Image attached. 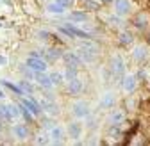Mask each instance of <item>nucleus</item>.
Segmentation results:
<instances>
[{
    "instance_id": "obj_1",
    "label": "nucleus",
    "mask_w": 150,
    "mask_h": 146,
    "mask_svg": "<svg viewBox=\"0 0 150 146\" xmlns=\"http://www.w3.org/2000/svg\"><path fill=\"white\" fill-rule=\"evenodd\" d=\"M32 71H45L47 69V62L40 57V55H38V53L36 52H32L30 53V57L27 59V62H25Z\"/></svg>"
},
{
    "instance_id": "obj_2",
    "label": "nucleus",
    "mask_w": 150,
    "mask_h": 146,
    "mask_svg": "<svg viewBox=\"0 0 150 146\" xmlns=\"http://www.w3.org/2000/svg\"><path fill=\"white\" fill-rule=\"evenodd\" d=\"M123 69H125V64H123V59L120 55H115L111 61V71H112V77L116 80H120L123 77Z\"/></svg>"
},
{
    "instance_id": "obj_3",
    "label": "nucleus",
    "mask_w": 150,
    "mask_h": 146,
    "mask_svg": "<svg viewBox=\"0 0 150 146\" xmlns=\"http://www.w3.org/2000/svg\"><path fill=\"white\" fill-rule=\"evenodd\" d=\"M36 82L41 87H45V89H52V86H54L52 77H48L45 71H36Z\"/></svg>"
},
{
    "instance_id": "obj_4",
    "label": "nucleus",
    "mask_w": 150,
    "mask_h": 146,
    "mask_svg": "<svg viewBox=\"0 0 150 146\" xmlns=\"http://www.w3.org/2000/svg\"><path fill=\"white\" fill-rule=\"evenodd\" d=\"M73 114L77 118H88L89 116V109L86 102H75L73 103Z\"/></svg>"
},
{
    "instance_id": "obj_5",
    "label": "nucleus",
    "mask_w": 150,
    "mask_h": 146,
    "mask_svg": "<svg viewBox=\"0 0 150 146\" xmlns=\"http://www.w3.org/2000/svg\"><path fill=\"white\" fill-rule=\"evenodd\" d=\"M68 91H70V95H79L82 91V80L79 77L68 80Z\"/></svg>"
},
{
    "instance_id": "obj_6",
    "label": "nucleus",
    "mask_w": 150,
    "mask_h": 146,
    "mask_svg": "<svg viewBox=\"0 0 150 146\" xmlns=\"http://www.w3.org/2000/svg\"><path fill=\"white\" fill-rule=\"evenodd\" d=\"M115 9H116L118 16H125L129 13V9H130L129 0H116V2H115Z\"/></svg>"
},
{
    "instance_id": "obj_7",
    "label": "nucleus",
    "mask_w": 150,
    "mask_h": 146,
    "mask_svg": "<svg viewBox=\"0 0 150 146\" xmlns=\"http://www.w3.org/2000/svg\"><path fill=\"white\" fill-rule=\"evenodd\" d=\"M68 134H70V137H73V139H79L81 134H82V123H77V121L70 123V125H68Z\"/></svg>"
},
{
    "instance_id": "obj_8",
    "label": "nucleus",
    "mask_w": 150,
    "mask_h": 146,
    "mask_svg": "<svg viewBox=\"0 0 150 146\" xmlns=\"http://www.w3.org/2000/svg\"><path fill=\"white\" fill-rule=\"evenodd\" d=\"M2 109H4V116H6L7 119H14V118H16L18 114H22L20 111H18V109H20V107L16 109V107H14V105H11V103H9V105H4Z\"/></svg>"
},
{
    "instance_id": "obj_9",
    "label": "nucleus",
    "mask_w": 150,
    "mask_h": 146,
    "mask_svg": "<svg viewBox=\"0 0 150 146\" xmlns=\"http://www.w3.org/2000/svg\"><path fill=\"white\" fill-rule=\"evenodd\" d=\"M13 134H14L16 139H25L29 135V130H27L25 125H14L13 126Z\"/></svg>"
},
{
    "instance_id": "obj_10",
    "label": "nucleus",
    "mask_w": 150,
    "mask_h": 146,
    "mask_svg": "<svg viewBox=\"0 0 150 146\" xmlns=\"http://www.w3.org/2000/svg\"><path fill=\"white\" fill-rule=\"evenodd\" d=\"M22 103L29 109V111H30L34 116H36V114H40V111H41V109H40V103H36V102H34V100H30V98H23V100H22Z\"/></svg>"
},
{
    "instance_id": "obj_11",
    "label": "nucleus",
    "mask_w": 150,
    "mask_h": 146,
    "mask_svg": "<svg viewBox=\"0 0 150 146\" xmlns=\"http://www.w3.org/2000/svg\"><path fill=\"white\" fill-rule=\"evenodd\" d=\"M64 61H66V66H79L82 59L79 57V53H71V52H68L66 55H64Z\"/></svg>"
},
{
    "instance_id": "obj_12",
    "label": "nucleus",
    "mask_w": 150,
    "mask_h": 146,
    "mask_svg": "<svg viewBox=\"0 0 150 146\" xmlns=\"http://www.w3.org/2000/svg\"><path fill=\"white\" fill-rule=\"evenodd\" d=\"M50 137H52L54 142H61L63 137H64L63 128H61V126H52V128H50Z\"/></svg>"
},
{
    "instance_id": "obj_13",
    "label": "nucleus",
    "mask_w": 150,
    "mask_h": 146,
    "mask_svg": "<svg viewBox=\"0 0 150 146\" xmlns=\"http://www.w3.org/2000/svg\"><path fill=\"white\" fill-rule=\"evenodd\" d=\"M134 61H138V62H143L146 57H148V52H146V48L145 46H138V48H134Z\"/></svg>"
},
{
    "instance_id": "obj_14",
    "label": "nucleus",
    "mask_w": 150,
    "mask_h": 146,
    "mask_svg": "<svg viewBox=\"0 0 150 146\" xmlns=\"http://www.w3.org/2000/svg\"><path fill=\"white\" fill-rule=\"evenodd\" d=\"M123 89L127 91V93H132V91L136 89V77H134V75L125 77V80H123Z\"/></svg>"
},
{
    "instance_id": "obj_15",
    "label": "nucleus",
    "mask_w": 150,
    "mask_h": 146,
    "mask_svg": "<svg viewBox=\"0 0 150 146\" xmlns=\"http://www.w3.org/2000/svg\"><path fill=\"white\" fill-rule=\"evenodd\" d=\"M122 121H123V112H122V111H115V112L109 116V123H111V126H120Z\"/></svg>"
},
{
    "instance_id": "obj_16",
    "label": "nucleus",
    "mask_w": 150,
    "mask_h": 146,
    "mask_svg": "<svg viewBox=\"0 0 150 146\" xmlns=\"http://www.w3.org/2000/svg\"><path fill=\"white\" fill-rule=\"evenodd\" d=\"M64 7H66V6H63L61 2H57V0H55L54 4H48L47 9H48V13H54V14H63V13H64Z\"/></svg>"
},
{
    "instance_id": "obj_17",
    "label": "nucleus",
    "mask_w": 150,
    "mask_h": 146,
    "mask_svg": "<svg viewBox=\"0 0 150 146\" xmlns=\"http://www.w3.org/2000/svg\"><path fill=\"white\" fill-rule=\"evenodd\" d=\"M43 109L48 114H57V105L52 103V102H43Z\"/></svg>"
},
{
    "instance_id": "obj_18",
    "label": "nucleus",
    "mask_w": 150,
    "mask_h": 146,
    "mask_svg": "<svg viewBox=\"0 0 150 146\" xmlns=\"http://www.w3.org/2000/svg\"><path fill=\"white\" fill-rule=\"evenodd\" d=\"M112 103H115V98H112V95H111V93H105V95H104V98H102V107L109 109Z\"/></svg>"
},
{
    "instance_id": "obj_19",
    "label": "nucleus",
    "mask_w": 150,
    "mask_h": 146,
    "mask_svg": "<svg viewBox=\"0 0 150 146\" xmlns=\"http://www.w3.org/2000/svg\"><path fill=\"white\" fill-rule=\"evenodd\" d=\"M77 77V66H66V80Z\"/></svg>"
},
{
    "instance_id": "obj_20",
    "label": "nucleus",
    "mask_w": 150,
    "mask_h": 146,
    "mask_svg": "<svg viewBox=\"0 0 150 146\" xmlns=\"http://www.w3.org/2000/svg\"><path fill=\"white\" fill-rule=\"evenodd\" d=\"M18 107H20V112H22V116H23V118H25V119H27V121H30V119H32V116H34V114H32V112H30V111H29V109H27V107H25V105H23V103H20V105H18Z\"/></svg>"
},
{
    "instance_id": "obj_21",
    "label": "nucleus",
    "mask_w": 150,
    "mask_h": 146,
    "mask_svg": "<svg viewBox=\"0 0 150 146\" xmlns=\"http://www.w3.org/2000/svg\"><path fill=\"white\" fill-rule=\"evenodd\" d=\"M70 18L75 20V22H84V20H88V14L86 13H71Z\"/></svg>"
},
{
    "instance_id": "obj_22",
    "label": "nucleus",
    "mask_w": 150,
    "mask_h": 146,
    "mask_svg": "<svg viewBox=\"0 0 150 146\" xmlns=\"http://www.w3.org/2000/svg\"><path fill=\"white\" fill-rule=\"evenodd\" d=\"M130 41H132V36H130L129 32H122L120 34V43L122 45H129Z\"/></svg>"
},
{
    "instance_id": "obj_23",
    "label": "nucleus",
    "mask_w": 150,
    "mask_h": 146,
    "mask_svg": "<svg viewBox=\"0 0 150 146\" xmlns=\"http://www.w3.org/2000/svg\"><path fill=\"white\" fill-rule=\"evenodd\" d=\"M2 84H4L6 87H9V89L13 91L14 95H22V89H20V87H16V86H13L11 82H7V80H2Z\"/></svg>"
},
{
    "instance_id": "obj_24",
    "label": "nucleus",
    "mask_w": 150,
    "mask_h": 146,
    "mask_svg": "<svg viewBox=\"0 0 150 146\" xmlns=\"http://www.w3.org/2000/svg\"><path fill=\"white\" fill-rule=\"evenodd\" d=\"M50 77H52V82H54L55 86H57V84H61V82H63V77H61V73H57V71H55V73H52Z\"/></svg>"
},
{
    "instance_id": "obj_25",
    "label": "nucleus",
    "mask_w": 150,
    "mask_h": 146,
    "mask_svg": "<svg viewBox=\"0 0 150 146\" xmlns=\"http://www.w3.org/2000/svg\"><path fill=\"white\" fill-rule=\"evenodd\" d=\"M48 57L50 59H57L59 57V52L57 50H48Z\"/></svg>"
},
{
    "instance_id": "obj_26",
    "label": "nucleus",
    "mask_w": 150,
    "mask_h": 146,
    "mask_svg": "<svg viewBox=\"0 0 150 146\" xmlns=\"http://www.w3.org/2000/svg\"><path fill=\"white\" fill-rule=\"evenodd\" d=\"M22 87H23V89H27V91H29V93H30V91H32V89H30V86H29V84H27L25 80L22 82Z\"/></svg>"
},
{
    "instance_id": "obj_27",
    "label": "nucleus",
    "mask_w": 150,
    "mask_h": 146,
    "mask_svg": "<svg viewBox=\"0 0 150 146\" xmlns=\"http://www.w3.org/2000/svg\"><path fill=\"white\" fill-rule=\"evenodd\" d=\"M57 2H61L63 6H68V4H70V0H57Z\"/></svg>"
},
{
    "instance_id": "obj_28",
    "label": "nucleus",
    "mask_w": 150,
    "mask_h": 146,
    "mask_svg": "<svg viewBox=\"0 0 150 146\" xmlns=\"http://www.w3.org/2000/svg\"><path fill=\"white\" fill-rule=\"evenodd\" d=\"M2 116H4V109L0 107V119H2Z\"/></svg>"
},
{
    "instance_id": "obj_29",
    "label": "nucleus",
    "mask_w": 150,
    "mask_h": 146,
    "mask_svg": "<svg viewBox=\"0 0 150 146\" xmlns=\"http://www.w3.org/2000/svg\"><path fill=\"white\" fill-rule=\"evenodd\" d=\"M4 96V93H2V89H0V98H2Z\"/></svg>"
},
{
    "instance_id": "obj_30",
    "label": "nucleus",
    "mask_w": 150,
    "mask_h": 146,
    "mask_svg": "<svg viewBox=\"0 0 150 146\" xmlns=\"http://www.w3.org/2000/svg\"><path fill=\"white\" fill-rule=\"evenodd\" d=\"M104 2H112V0H104Z\"/></svg>"
},
{
    "instance_id": "obj_31",
    "label": "nucleus",
    "mask_w": 150,
    "mask_h": 146,
    "mask_svg": "<svg viewBox=\"0 0 150 146\" xmlns=\"http://www.w3.org/2000/svg\"><path fill=\"white\" fill-rule=\"evenodd\" d=\"M148 43H150V38H148Z\"/></svg>"
}]
</instances>
